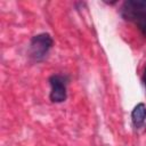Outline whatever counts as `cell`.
<instances>
[{
	"instance_id": "3",
	"label": "cell",
	"mask_w": 146,
	"mask_h": 146,
	"mask_svg": "<svg viewBox=\"0 0 146 146\" xmlns=\"http://www.w3.org/2000/svg\"><path fill=\"white\" fill-rule=\"evenodd\" d=\"M51 91L50 99L54 103H62L66 99V82L62 75H52L49 80Z\"/></svg>"
},
{
	"instance_id": "5",
	"label": "cell",
	"mask_w": 146,
	"mask_h": 146,
	"mask_svg": "<svg viewBox=\"0 0 146 146\" xmlns=\"http://www.w3.org/2000/svg\"><path fill=\"white\" fill-rule=\"evenodd\" d=\"M143 80H144V83L146 84V67H145V73H144V78H143Z\"/></svg>"
},
{
	"instance_id": "2",
	"label": "cell",
	"mask_w": 146,
	"mask_h": 146,
	"mask_svg": "<svg viewBox=\"0 0 146 146\" xmlns=\"http://www.w3.org/2000/svg\"><path fill=\"white\" fill-rule=\"evenodd\" d=\"M52 46V39L48 33H40L32 38L30 43V56L34 60H41L46 57Z\"/></svg>"
},
{
	"instance_id": "4",
	"label": "cell",
	"mask_w": 146,
	"mask_h": 146,
	"mask_svg": "<svg viewBox=\"0 0 146 146\" xmlns=\"http://www.w3.org/2000/svg\"><path fill=\"white\" fill-rule=\"evenodd\" d=\"M145 117H146V106H145V104L139 103L133 107V110L131 112V119H132L135 127L139 128L144 123Z\"/></svg>"
},
{
	"instance_id": "1",
	"label": "cell",
	"mask_w": 146,
	"mask_h": 146,
	"mask_svg": "<svg viewBox=\"0 0 146 146\" xmlns=\"http://www.w3.org/2000/svg\"><path fill=\"white\" fill-rule=\"evenodd\" d=\"M121 15L132 23L146 35V1H127L121 8Z\"/></svg>"
}]
</instances>
